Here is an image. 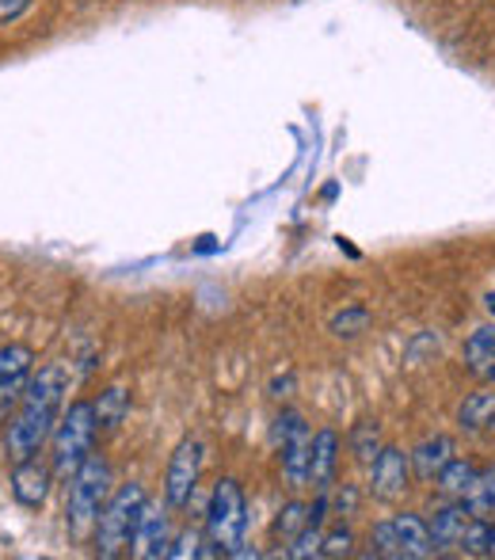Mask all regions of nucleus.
<instances>
[{"label": "nucleus", "mask_w": 495, "mask_h": 560, "mask_svg": "<svg viewBox=\"0 0 495 560\" xmlns=\"http://www.w3.org/2000/svg\"><path fill=\"white\" fill-rule=\"evenodd\" d=\"M96 439H99V420H96V405L92 400H73L61 412L58 428L50 435V465L61 480H69L92 454H96Z\"/></svg>", "instance_id": "nucleus-3"}, {"label": "nucleus", "mask_w": 495, "mask_h": 560, "mask_svg": "<svg viewBox=\"0 0 495 560\" xmlns=\"http://www.w3.org/2000/svg\"><path fill=\"white\" fill-rule=\"evenodd\" d=\"M96 405V420L104 431H115L119 423L126 420V412H130V393L122 389V385H111V389L99 393V400H92Z\"/></svg>", "instance_id": "nucleus-21"}, {"label": "nucleus", "mask_w": 495, "mask_h": 560, "mask_svg": "<svg viewBox=\"0 0 495 560\" xmlns=\"http://www.w3.org/2000/svg\"><path fill=\"white\" fill-rule=\"evenodd\" d=\"M461 362H465V374L476 382H495V325L476 328L473 336L461 347Z\"/></svg>", "instance_id": "nucleus-15"}, {"label": "nucleus", "mask_w": 495, "mask_h": 560, "mask_svg": "<svg viewBox=\"0 0 495 560\" xmlns=\"http://www.w3.org/2000/svg\"><path fill=\"white\" fill-rule=\"evenodd\" d=\"M202 462H207V446L199 439H184L168 457L164 469V500L172 503V511H184L195 500L202 480Z\"/></svg>", "instance_id": "nucleus-8"}, {"label": "nucleus", "mask_w": 495, "mask_h": 560, "mask_svg": "<svg viewBox=\"0 0 495 560\" xmlns=\"http://www.w3.org/2000/svg\"><path fill=\"white\" fill-rule=\"evenodd\" d=\"M172 503L168 500H149L145 511L138 518V530H133V541H130V557L133 560H168V549H172Z\"/></svg>", "instance_id": "nucleus-9"}, {"label": "nucleus", "mask_w": 495, "mask_h": 560, "mask_svg": "<svg viewBox=\"0 0 495 560\" xmlns=\"http://www.w3.org/2000/svg\"><path fill=\"white\" fill-rule=\"evenodd\" d=\"M453 454H458V443H453L450 435L423 439V443L412 450V477L423 480V485H431V480L446 469V462H450Z\"/></svg>", "instance_id": "nucleus-16"}, {"label": "nucleus", "mask_w": 495, "mask_h": 560, "mask_svg": "<svg viewBox=\"0 0 495 560\" xmlns=\"http://www.w3.org/2000/svg\"><path fill=\"white\" fill-rule=\"evenodd\" d=\"M31 374H35V351L27 343L0 347V412L8 405H20Z\"/></svg>", "instance_id": "nucleus-12"}, {"label": "nucleus", "mask_w": 495, "mask_h": 560, "mask_svg": "<svg viewBox=\"0 0 495 560\" xmlns=\"http://www.w3.org/2000/svg\"><path fill=\"white\" fill-rule=\"evenodd\" d=\"M492 526H495V518H469L465 534H461L458 553H465V557H492Z\"/></svg>", "instance_id": "nucleus-23"}, {"label": "nucleus", "mask_w": 495, "mask_h": 560, "mask_svg": "<svg viewBox=\"0 0 495 560\" xmlns=\"http://www.w3.org/2000/svg\"><path fill=\"white\" fill-rule=\"evenodd\" d=\"M145 503H149V492L138 480L115 488L111 500L104 503V511H99V518H96V534H92L99 557L111 560L119 553H130L133 530H138V518H141V511H145Z\"/></svg>", "instance_id": "nucleus-5"}, {"label": "nucleus", "mask_w": 495, "mask_h": 560, "mask_svg": "<svg viewBox=\"0 0 495 560\" xmlns=\"http://www.w3.org/2000/svg\"><path fill=\"white\" fill-rule=\"evenodd\" d=\"M248 534V500L237 477H222L207 503V541L214 557H237Z\"/></svg>", "instance_id": "nucleus-4"}, {"label": "nucleus", "mask_w": 495, "mask_h": 560, "mask_svg": "<svg viewBox=\"0 0 495 560\" xmlns=\"http://www.w3.org/2000/svg\"><path fill=\"white\" fill-rule=\"evenodd\" d=\"M355 553V530H351L347 518H335L325 530V546H320V557H351Z\"/></svg>", "instance_id": "nucleus-24"}, {"label": "nucleus", "mask_w": 495, "mask_h": 560, "mask_svg": "<svg viewBox=\"0 0 495 560\" xmlns=\"http://www.w3.org/2000/svg\"><path fill=\"white\" fill-rule=\"evenodd\" d=\"M370 557L389 560H427L435 557V541H431V526L415 511H397V515L381 518L370 530Z\"/></svg>", "instance_id": "nucleus-6"}, {"label": "nucleus", "mask_w": 495, "mask_h": 560, "mask_svg": "<svg viewBox=\"0 0 495 560\" xmlns=\"http://www.w3.org/2000/svg\"><path fill=\"white\" fill-rule=\"evenodd\" d=\"M469 518H473V515H469L465 500H446V495H443V503H438V508L431 511V518H427L431 541H435V557L453 553V549L461 546V534H465Z\"/></svg>", "instance_id": "nucleus-13"}, {"label": "nucleus", "mask_w": 495, "mask_h": 560, "mask_svg": "<svg viewBox=\"0 0 495 560\" xmlns=\"http://www.w3.org/2000/svg\"><path fill=\"white\" fill-rule=\"evenodd\" d=\"M305 526H309V503H302V500L294 495V500H286V503L279 508V515H274V526H271V530H274V538H282V541L290 546V541H294L297 534L305 530Z\"/></svg>", "instance_id": "nucleus-22"}, {"label": "nucleus", "mask_w": 495, "mask_h": 560, "mask_svg": "<svg viewBox=\"0 0 495 560\" xmlns=\"http://www.w3.org/2000/svg\"><path fill=\"white\" fill-rule=\"evenodd\" d=\"M476 472H481V465L469 462V457H458V454H453L450 462H446V469L435 477V488L446 495V500H465V492L473 488Z\"/></svg>", "instance_id": "nucleus-18"}, {"label": "nucleus", "mask_w": 495, "mask_h": 560, "mask_svg": "<svg viewBox=\"0 0 495 560\" xmlns=\"http://www.w3.org/2000/svg\"><path fill=\"white\" fill-rule=\"evenodd\" d=\"M465 508L473 518H495V465L476 472L473 488L465 492Z\"/></svg>", "instance_id": "nucleus-20"}, {"label": "nucleus", "mask_w": 495, "mask_h": 560, "mask_svg": "<svg viewBox=\"0 0 495 560\" xmlns=\"http://www.w3.org/2000/svg\"><path fill=\"white\" fill-rule=\"evenodd\" d=\"M458 428L465 435H481V431L495 428V382H488L484 389L469 393L458 405Z\"/></svg>", "instance_id": "nucleus-17"}, {"label": "nucleus", "mask_w": 495, "mask_h": 560, "mask_svg": "<svg viewBox=\"0 0 495 560\" xmlns=\"http://www.w3.org/2000/svg\"><path fill=\"white\" fill-rule=\"evenodd\" d=\"M340 454H343V443L332 428H320L317 435H313V462H309L313 492H332L335 477H340Z\"/></svg>", "instance_id": "nucleus-14"}, {"label": "nucleus", "mask_w": 495, "mask_h": 560, "mask_svg": "<svg viewBox=\"0 0 495 560\" xmlns=\"http://www.w3.org/2000/svg\"><path fill=\"white\" fill-rule=\"evenodd\" d=\"M54 465L43 462V457H27V462H15L12 465V495L20 508L38 511L46 500H50V488H54Z\"/></svg>", "instance_id": "nucleus-11"}, {"label": "nucleus", "mask_w": 495, "mask_h": 560, "mask_svg": "<svg viewBox=\"0 0 495 560\" xmlns=\"http://www.w3.org/2000/svg\"><path fill=\"white\" fill-rule=\"evenodd\" d=\"M274 446H279V465L286 477L290 492H305L309 488V462H313V431L302 420V412L282 408L274 420Z\"/></svg>", "instance_id": "nucleus-7"}, {"label": "nucleus", "mask_w": 495, "mask_h": 560, "mask_svg": "<svg viewBox=\"0 0 495 560\" xmlns=\"http://www.w3.org/2000/svg\"><path fill=\"white\" fill-rule=\"evenodd\" d=\"M31 4H35V0H0V27L23 20V15L31 12Z\"/></svg>", "instance_id": "nucleus-29"}, {"label": "nucleus", "mask_w": 495, "mask_h": 560, "mask_svg": "<svg viewBox=\"0 0 495 560\" xmlns=\"http://www.w3.org/2000/svg\"><path fill=\"white\" fill-rule=\"evenodd\" d=\"M358 503H363V492H358L355 485H347V480H335L332 492H328V511H332V518H351L358 515Z\"/></svg>", "instance_id": "nucleus-27"}, {"label": "nucleus", "mask_w": 495, "mask_h": 560, "mask_svg": "<svg viewBox=\"0 0 495 560\" xmlns=\"http://www.w3.org/2000/svg\"><path fill=\"white\" fill-rule=\"evenodd\" d=\"M408 488H412V454L385 443V450L370 465V488L366 492L377 503H400L408 495Z\"/></svg>", "instance_id": "nucleus-10"}, {"label": "nucleus", "mask_w": 495, "mask_h": 560, "mask_svg": "<svg viewBox=\"0 0 495 560\" xmlns=\"http://www.w3.org/2000/svg\"><path fill=\"white\" fill-rule=\"evenodd\" d=\"M111 465L104 454H92L81 469L69 477V500H66V530L73 541H89L96 534V518L104 503L111 500Z\"/></svg>", "instance_id": "nucleus-2"}, {"label": "nucleus", "mask_w": 495, "mask_h": 560, "mask_svg": "<svg viewBox=\"0 0 495 560\" xmlns=\"http://www.w3.org/2000/svg\"><path fill=\"white\" fill-rule=\"evenodd\" d=\"M69 397V370L61 362H46L31 374L27 389L20 397L12 423H8L4 450L8 462H27V457L43 454V446L50 443L54 428H58L61 412H66Z\"/></svg>", "instance_id": "nucleus-1"}, {"label": "nucleus", "mask_w": 495, "mask_h": 560, "mask_svg": "<svg viewBox=\"0 0 495 560\" xmlns=\"http://www.w3.org/2000/svg\"><path fill=\"white\" fill-rule=\"evenodd\" d=\"M492 557H495V526H492Z\"/></svg>", "instance_id": "nucleus-30"}, {"label": "nucleus", "mask_w": 495, "mask_h": 560, "mask_svg": "<svg viewBox=\"0 0 495 560\" xmlns=\"http://www.w3.org/2000/svg\"><path fill=\"white\" fill-rule=\"evenodd\" d=\"M320 546H325V526H305L302 534H297L294 541H290V549H286V557H294V560H309V557H320Z\"/></svg>", "instance_id": "nucleus-28"}, {"label": "nucleus", "mask_w": 495, "mask_h": 560, "mask_svg": "<svg viewBox=\"0 0 495 560\" xmlns=\"http://www.w3.org/2000/svg\"><path fill=\"white\" fill-rule=\"evenodd\" d=\"M366 328H370V310H366V305H347V310L332 317V336H340V339H355V336H363Z\"/></svg>", "instance_id": "nucleus-26"}, {"label": "nucleus", "mask_w": 495, "mask_h": 560, "mask_svg": "<svg viewBox=\"0 0 495 560\" xmlns=\"http://www.w3.org/2000/svg\"><path fill=\"white\" fill-rule=\"evenodd\" d=\"M347 450H351V457H355L358 465H366V469H370L374 457L385 450L381 423H377V420H358L355 428L347 431Z\"/></svg>", "instance_id": "nucleus-19"}, {"label": "nucleus", "mask_w": 495, "mask_h": 560, "mask_svg": "<svg viewBox=\"0 0 495 560\" xmlns=\"http://www.w3.org/2000/svg\"><path fill=\"white\" fill-rule=\"evenodd\" d=\"M210 541H207V530H195V526H187V530H179L176 538H172V549H168V560H195V557H207L210 553Z\"/></svg>", "instance_id": "nucleus-25"}]
</instances>
